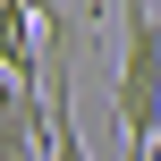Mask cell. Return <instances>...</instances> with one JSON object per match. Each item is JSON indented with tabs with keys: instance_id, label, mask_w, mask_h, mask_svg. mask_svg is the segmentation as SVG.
I'll return each mask as SVG.
<instances>
[{
	"instance_id": "5b68a950",
	"label": "cell",
	"mask_w": 161,
	"mask_h": 161,
	"mask_svg": "<svg viewBox=\"0 0 161 161\" xmlns=\"http://www.w3.org/2000/svg\"><path fill=\"white\" fill-rule=\"evenodd\" d=\"M25 8H34V17H59V0H25Z\"/></svg>"
},
{
	"instance_id": "277c9868",
	"label": "cell",
	"mask_w": 161,
	"mask_h": 161,
	"mask_svg": "<svg viewBox=\"0 0 161 161\" xmlns=\"http://www.w3.org/2000/svg\"><path fill=\"white\" fill-rule=\"evenodd\" d=\"M0 76H42V17L25 0H0Z\"/></svg>"
},
{
	"instance_id": "3957f363",
	"label": "cell",
	"mask_w": 161,
	"mask_h": 161,
	"mask_svg": "<svg viewBox=\"0 0 161 161\" xmlns=\"http://www.w3.org/2000/svg\"><path fill=\"white\" fill-rule=\"evenodd\" d=\"M0 161H42V76L0 85Z\"/></svg>"
},
{
	"instance_id": "6da1fadb",
	"label": "cell",
	"mask_w": 161,
	"mask_h": 161,
	"mask_svg": "<svg viewBox=\"0 0 161 161\" xmlns=\"http://www.w3.org/2000/svg\"><path fill=\"white\" fill-rule=\"evenodd\" d=\"M110 119H119V136H127L119 161H153V136H161V17H153V0H119Z\"/></svg>"
},
{
	"instance_id": "7a4b0ae2",
	"label": "cell",
	"mask_w": 161,
	"mask_h": 161,
	"mask_svg": "<svg viewBox=\"0 0 161 161\" xmlns=\"http://www.w3.org/2000/svg\"><path fill=\"white\" fill-rule=\"evenodd\" d=\"M42 161H93L76 136V34H68V17H42Z\"/></svg>"
},
{
	"instance_id": "8992f818",
	"label": "cell",
	"mask_w": 161,
	"mask_h": 161,
	"mask_svg": "<svg viewBox=\"0 0 161 161\" xmlns=\"http://www.w3.org/2000/svg\"><path fill=\"white\" fill-rule=\"evenodd\" d=\"M153 161H161V136H153Z\"/></svg>"
}]
</instances>
